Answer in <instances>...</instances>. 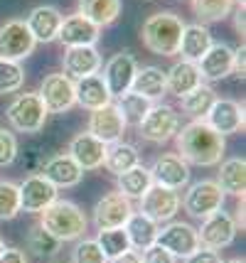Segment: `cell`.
<instances>
[{
    "label": "cell",
    "mask_w": 246,
    "mask_h": 263,
    "mask_svg": "<svg viewBox=\"0 0 246 263\" xmlns=\"http://www.w3.org/2000/svg\"><path fill=\"white\" fill-rule=\"evenodd\" d=\"M222 263H246L244 258H232V261H222Z\"/></svg>",
    "instance_id": "48"
},
{
    "label": "cell",
    "mask_w": 246,
    "mask_h": 263,
    "mask_svg": "<svg viewBox=\"0 0 246 263\" xmlns=\"http://www.w3.org/2000/svg\"><path fill=\"white\" fill-rule=\"evenodd\" d=\"M74 96H77V103L86 111H96L111 103V93L106 89L101 74H91L74 81Z\"/></svg>",
    "instance_id": "25"
},
{
    "label": "cell",
    "mask_w": 246,
    "mask_h": 263,
    "mask_svg": "<svg viewBox=\"0 0 246 263\" xmlns=\"http://www.w3.org/2000/svg\"><path fill=\"white\" fill-rule=\"evenodd\" d=\"M47 106L42 103L40 93L25 91L17 93L10 101L8 111H5V118L12 126V130L17 133H40L45 123H47Z\"/></svg>",
    "instance_id": "4"
},
{
    "label": "cell",
    "mask_w": 246,
    "mask_h": 263,
    "mask_svg": "<svg viewBox=\"0 0 246 263\" xmlns=\"http://www.w3.org/2000/svg\"><path fill=\"white\" fill-rule=\"evenodd\" d=\"M101 37V27H96L91 20H86L84 15L74 12L69 17L62 20L57 40L62 47H84V45H96Z\"/></svg>",
    "instance_id": "21"
},
{
    "label": "cell",
    "mask_w": 246,
    "mask_h": 263,
    "mask_svg": "<svg viewBox=\"0 0 246 263\" xmlns=\"http://www.w3.org/2000/svg\"><path fill=\"white\" fill-rule=\"evenodd\" d=\"M150 184H153L150 170L143 167V165H136V167L118 175V192L123 197H128V199H141L148 192Z\"/></svg>",
    "instance_id": "33"
},
{
    "label": "cell",
    "mask_w": 246,
    "mask_h": 263,
    "mask_svg": "<svg viewBox=\"0 0 246 263\" xmlns=\"http://www.w3.org/2000/svg\"><path fill=\"white\" fill-rule=\"evenodd\" d=\"M123 3L121 0H77V12L91 20L96 27H108L118 20Z\"/></svg>",
    "instance_id": "27"
},
{
    "label": "cell",
    "mask_w": 246,
    "mask_h": 263,
    "mask_svg": "<svg viewBox=\"0 0 246 263\" xmlns=\"http://www.w3.org/2000/svg\"><path fill=\"white\" fill-rule=\"evenodd\" d=\"M123 229L128 234L130 249H133V251H143V249H148V246L155 243V236H158L160 224H155L153 219H148L145 214H141V212H133Z\"/></svg>",
    "instance_id": "28"
},
{
    "label": "cell",
    "mask_w": 246,
    "mask_h": 263,
    "mask_svg": "<svg viewBox=\"0 0 246 263\" xmlns=\"http://www.w3.org/2000/svg\"><path fill=\"white\" fill-rule=\"evenodd\" d=\"M234 27H236V32H239V37H244V8H236V12H234Z\"/></svg>",
    "instance_id": "47"
},
{
    "label": "cell",
    "mask_w": 246,
    "mask_h": 263,
    "mask_svg": "<svg viewBox=\"0 0 246 263\" xmlns=\"http://www.w3.org/2000/svg\"><path fill=\"white\" fill-rule=\"evenodd\" d=\"M25 84V69L20 62L0 59V93H15Z\"/></svg>",
    "instance_id": "39"
},
{
    "label": "cell",
    "mask_w": 246,
    "mask_h": 263,
    "mask_svg": "<svg viewBox=\"0 0 246 263\" xmlns=\"http://www.w3.org/2000/svg\"><path fill=\"white\" fill-rule=\"evenodd\" d=\"M40 227L64 243V241L82 239L86 234L89 219L79 204H74L69 199H54L45 212H40Z\"/></svg>",
    "instance_id": "2"
},
{
    "label": "cell",
    "mask_w": 246,
    "mask_h": 263,
    "mask_svg": "<svg viewBox=\"0 0 246 263\" xmlns=\"http://www.w3.org/2000/svg\"><path fill=\"white\" fill-rule=\"evenodd\" d=\"M180 101H182V111H185L192 121H204L207 114H210L212 103L217 101V93H214V89H212L210 84L202 81L195 91H190L187 96H182Z\"/></svg>",
    "instance_id": "32"
},
{
    "label": "cell",
    "mask_w": 246,
    "mask_h": 263,
    "mask_svg": "<svg viewBox=\"0 0 246 263\" xmlns=\"http://www.w3.org/2000/svg\"><path fill=\"white\" fill-rule=\"evenodd\" d=\"M69 155L82 170H99L106 158V143H101L91 133H79L71 138Z\"/></svg>",
    "instance_id": "22"
},
{
    "label": "cell",
    "mask_w": 246,
    "mask_h": 263,
    "mask_svg": "<svg viewBox=\"0 0 246 263\" xmlns=\"http://www.w3.org/2000/svg\"><path fill=\"white\" fill-rule=\"evenodd\" d=\"M133 214V204L128 197L121 192H108L94 206V224L96 229H121L126 227L128 217Z\"/></svg>",
    "instance_id": "14"
},
{
    "label": "cell",
    "mask_w": 246,
    "mask_h": 263,
    "mask_svg": "<svg viewBox=\"0 0 246 263\" xmlns=\"http://www.w3.org/2000/svg\"><path fill=\"white\" fill-rule=\"evenodd\" d=\"M20 214V187L10 180H0V221H10Z\"/></svg>",
    "instance_id": "38"
},
{
    "label": "cell",
    "mask_w": 246,
    "mask_h": 263,
    "mask_svg": "<svg viewBox=\"0 0 246 263\" xmlns=\"http://www.w3.org/2000/svg\"><path fill=\"white\" fill-rule=\"evenodd\" d=\"M155 243L163 246L165 251H170L175 258H187L190 253L199 249L197 229L187 221H167L163 229H158Z\"/></svg>",
    "instance_id": "9"
},
{
    "label": "cell",
    "mask_w": 246,
    "mask_h": 263,
    "mask_svg": "<svg viewBox=\"0 0 246 263\" xmlns=\"http://www.w3.org/2000/svg\"><path fill=\"white\" fill-rule=\"evenodd\" d=\"M185 263H222V256H219V251H210V249L199 246L197 251L185 258Z\"/></svg>",
    "instance_id": "43"
},
{
    "label": "cell",
    "mask_w": 246,
    "mask_h": 263,
    "mask_svg": "<svg viewBox=\"0 0 246 263\" xmlns=\"http://www.w3.org/2000/svg\"><path fill=\"white\" fill-rule=\"evenodd\" d=\"M232 74H236L239 79H244V74H246V47H244V42L234 49V69H232Z\"/></svg>",
    "instance_id": "44"
},
{
    "label": "cell",
    "mask_w": 246,
    "mask_h": 263,
    "mask_svg": "<svg viewBox=\"0 0 246 263\" xmlns=\"http://www.w3.org/2000/svg\"><path fill=\"white\" fill-rule=\"evenodd\" d=\"M182 17L175 12H155L150 15L141 30V42L143 47L153 52V54H160V57H175L177 47H180V34H182Z\"/></svg>",
    "instance_id": "3"
},
{
    "label": "cell",
    "mask_w": 246,
    "mask_h": 263,
    "mask_svg": "<svg viewBox=\"0 0 246 263\" xmlns=\"http://www.w3.org/2000/svg\"><path fill=\"white\" fill-rule=\"evenodd\" d=\"M219 184L224 195H234V197H244L246 190V162L244 158H232V160H224L219 167V177L214 180Z\"/></svg>",
    "instance_id": "29"
},
{
    "label": "cell",
    "mask_w": 246,
    "mask_h": 263,
    "mask_svg": "<svg viewBox=\"0 0 246 263\" xmlns=\"http://www.w3.org/2000/svg\"><path fill=\"white\" fill-rule=\"evenodd\" d=\"M40 99L47 106L49 114H64L77 106V96H74V79H69L64 71H54L42 79L40 86Z\"/></svg>",
    "instance_id": "10"
},
{
    "label": "cell",
    "mask_w": 246,
    "mask_h": 263,
    "mask_svg": "<svg viewBox=\"0 0 246 263\" xmlns=\"http://www.w3.org/2000/svg\"><path fill=\"white\" fill-rule=\"evenodd\" d=\"M130 91L145 96L148 101H158L165 93V71L160 67H138Z\"/></svg>",
    "instance_id": "31"
},
{
    "label": "cell",
    "mask_w": 246,
    "mask_h": 263,
    "mask_svg": "<svg viewBox=\"0 0 246 263\" xmlns=\"http://www.w3.org/2000/svg\"><path fill=\"white\" fill-rule=\"evenodd\" d=\"M180 204L185 206V212L190 217L204 219L222 209L224 192L219 190V184L214 180H199V182H192L187 187V192L180 199Z\"/></svg>",
    "instance_id": "5"
},
{
    "label": "cell",
    "mask_w": 246,
    "mask_h": 263,
    "mask_svg": "<svg viewBox=\"0 0 246 263\" xmlns=\"http://www.w3.org/2000/svg\"><path fill=\"white\" fill-rule=\"evenodd\" d=\"M141 258H143V263H175V256L170 251H165L163 246H158V243L143 249Z\"/></svg>",
    "instance_id": "42"
},
{
    "label": "cell",
    "mask_w": 246,
    "mask_h": 263,
    "mask_svg": "<svg viewBox=\"0 0 246 263\" xmlns=\"http://www.w3.org/2000/svg\"><path fill=\"white\" fill-rule=\"evenodd\" d=\"M42 177H47L49 182L54 184V187H77V184L82 182L84 177V170L77 165V162L71 160L69 153H64V155H54V158H49L45 165H42V172H40Z\"/></svg>",
    "instance_id": "23"
},
{
    "label": "cell",
    "mask_w": 246,
    "mask_h": 263,
    "mask_svg": "<svg viewBox=\"0 0 246 263\" xmlns=\"http://www.w3.org/2000/svg\"><path fill=\"white\" fill-rule=\"evenodd\" d=\"M234 8H236L234 0H192V12L199 20V25L222 23L224 17L232 15Z\"/></svg>",
    "instance_id": "35"
},
{
    "label": "cell",
    "mask_w": 246,
    "mask_h": 263,
    "mask_svg": "<svg viewBox=\"0 0 246 263\" xmlns=\"http://www.w3.org/2000/svg\"><path fill=\"white\" fill-rule=\"evenodd\" d=\"M126 121H123V116L118 111L116 103H108L104 108H96L91 111L89 116V128H86V133H91L94 138H99L101 143L106 145H111V143H116L123 138L126 133Z\"/></svg>",
    "instance_id": "16"
},
{
    "label": "cell",
    "mask_w": 246,
    "mask_h": 263,
    "mask_svg": "<svg viewBox=\"0 0 246 263\" xmlns=\"http://www.w3.org/2000/svg\"><path fill=\"white\" fill-rule=\"evenodd\" d=\"M108 263H143V258H141V251L128 249L126 253H121V256H116V258H111Z\"/></svg>",
    "instance_id": "46"
},
{
    "label": "cell",
    "mask_w": 246,
    "mask_h": 263,
    "mask_svg": "<svg viewBox=\"0 0 246 263\" xmlns=\"http://www.w3.org/2000/svg\"><path fill=\"white\" fill-rule=\"evenodd\" d=\"M177 212H180V195H177V190L150 184L148 192L141 197V214L153 219L155 224L173 221Z\"/></svg>",
    "instance_id": "11"
},
{
    "label": "cell",
    "mask_w": 246,
    "mask_h": 263,
    "mask_svg": "<svg viewBox=\"0 0 246 263\" xmlns=\"http://www.w3.org/2000/svg\"><path fill=\"white\" fill-rule=\"evenodd\" d=\"M153 184H160L167 190H182L190 182V165L177 153H165L150 167Z\"/></svg>",
    "instance_id": "17"
},
{
    "label": "cell",
    "mask_w": 246,
    "mask_h": 263,
    "mask_svg": "<svg viewBox=\"0 0 246 263\" xmlns=\"http://www.w3.org/2000/svg\"><path fill=\"white\" fill-rule=\"evenodd\" d=\"M219 136H234L244 130V106L232 99H217L204 118Z\"/></svg>",
    "instance_id": "18"
},
{
    "label": "cell",
    "mask_w": 246,
    "mask_h": 263,
    "mask_svg": "<svg viewBox=\"0 0 246 263\" xmlns=\"http://www.w3.org/2000/svg\"><path fill=\"white\" fill-rule=\"evenodd\" d=\"M236 231L239 229L234 224V217L219 209V212H214V214L202 219V227L197 229L199 246L210 249V251H222V249L234 243Z\"/></svg>",
    "instance_id": "8"
},
{
    "label": "cell",
    "mask_w": 246,
    "mask_h": 263,
    "mask_svg": "<svg viewBox=\"0 0 246 263\" xmlns=\"http://www.w3.org/2000/svg\"><path fill=\"white\" fill-rule=\"evenodd\" d=\"M25 246H27V251H32L35 256H54L59 251V246H62V241L54 239L47 229H42L40 224H35L32 229L27 231V239H25Z\"/></svg>",
    "instance_id": "37"
},
{
    "label": "cell",
    "mask_w": 246,
    "mask_h": 263,
    "mask_svg": "<svg viewBox=\"0 0 246 263\" xmlns=\"http://www.w3.org/2000/svg\"><path fill=\"white\" fill-rule=\"evenodd\" d=\"M35 37L27 30L25 20H8L0 27V59L5 62H23L35 52Z\"/></svg>",
    "instance_id": "7"
},
{
    "label": "cell",
    "mask_w": 246,
    "mask_h": 263,
    "mask_svg": "<svg viewBox=\"0 0 246 263\" xmlns=\"http://www.w3.org/2000/svg\"><path fill=\"white\" fill-rule=\"evenodd\" d=\"M62 20H64V15L59 12V8H54V5H37V8H32V10L27 12L25 25L32 32L35 42L49 45V42L57 40Z\"/></svg>",
    "instance_id": "19"
},
{
    "label": "cell",
    "mask_w": 246,
    "mask_h": 263,
    "mask_svg": "<svg viewBox=\"0 0 246 263\" xmlns=\"http://www.w3.org/2000/svg\"><path fill=\"white\" fill-rule=\"evenodd\" d=\"M136 71H138V62H136V57L130 52H118V54H113V57L106 62L101 79H104L111 99H118V96H123L126 91H130V84L136 79Z\"/></svg>",
    "instance_id": "12"
},
{
    "label": "cell",
    "mask_w": 246,
    "mask_h": 263,
    "mask_svg": "<svg viewBox=\"0 0 246 263\" xmlns=\"http://www.w3.org/2000/svg\"><path fill=\"white\" fill-rule=\"evenodd\" d=\"M177 155L187 165L199 167H214L224 158V136H219L207 121H190L187 126L177 128L175 133Z\"/></svg>",
    "instance_id": "1"
},
{
    "label": "cell",
    "mask_w": 246,
    "mask_h": 263,
    "mask_svg": "<svg viewBox=\"0 0 246 263\" xmlns=\"http://www.w3.org/2000/svg\"><path fill=\"white\" fill-rule=\"evenodd\" d=\"M71 263H108V258L101 253L94 239H79L71 251Z\"/></svg>",
    "instance_id": "40"
},
{
    "label": "cell",
    "mask_w": 246,
    "mask_h": 263,
    "mask_svg": "<svg viewBox=\"0 0 246 263\" xmlns=\"http://www.w3.org/2000/svg\"><path fill=\"white\" fill-rule=\"evenodd\" d=\"M199 84H202V77H199V69L195 62L180 59L170 67V71H165V91H170L177 99L195 91Z\"/></svg>",
    "instance_id": "24"
},
{
    "label": "cell",
    "mask_w": 246,
    "mask_h": 263,
    "mask_svg": "<svg viewBox=\"0 0 246 263\" xmlns=\"http://www.w3.org/2000/svg\"><path fill=\"white\" fill-rule=\"evenodd\" d=\"M17 158V138L10 128H0V167L12 165Z\"/></svg>",
    "instance_id": "41"
},
{
    "label": "cell",
    "mask_w": 246,
    "mask_h": 263,
    "mask_svg": "<svg viewBox=\"0 0 246 263\" xmlns=\"http://www.w3.org/2000/svg\"><path fill=\"white\" fill-rule=\"evenodd\" d=\"M177 128H180L177 111L173 106H167V103H158V106H150V111L141 121L138 130H141L143 140L155 143V145H163L170 138H175Z\"/></svg>",
    "instance_id": "6"
},
{
    "label": "cell",
    "mask_w": 246,
    "mask_h": 263,
    "mask_svg": "<svg viewBox=\"0 0 246 263\" xmlns=\"http://www.w3.org/2000/svg\"><path fill=\"white\" fill-rule=\"evenodd\" d=\"M118 111L123 116V121H126V126H141V121L145 118V114L150 111L153 101H148L145 96L136 91H126L123 96H118Z\"/></svg>",
    "instance_id": "34"
},
{
    "label": "cell",
    "mask_w": 246,
    "mask_h": 263,
    "mask_svg": "<svg viewBox=\"0 0 246 263\" xmlns=\"http://www.w3.org/2000/svg\"><path fill=\"white\" fill-rule=\"evenodd\" d=\"M141 165V153L136 150V145L130 143H123V140H116L111 145H106V158H104V167L113 175H121V172L130 170Z\"/></svg>",
    "instance_id": "30"
},
{
    "label": "cell",
    "mask_w": 246,
    "mask_h": 263,
    "mask_svg": "<svg viewBox=\"0 0 246 263\" xmlns=\"http://www.w3.org/2000/svg\"><path fill=\"white\" fill-rule=\"evenodd\" d=\"M0 263H27L23 249H5L0 253Z\"/></svg>",
    "instance_id": "45"
},
{
    "label": "cell",
    "mask_w": 246,
    "mask_h": 263,
    "mask_svg": "<svg viewBox=\"0 0 246 263\" xmlns=\"http://www.w3.org/2000/svg\"><path fill=\"white\" fill-rule=\"evenodd\" d=\"M5 251V241H3V236H0V253Z\"/></svg>",
    "instance_id": "50"
},
{
    "label": "cell",
    "mask_w": 246,
    "mask_h": 263,
    "mask_svg": "<svg viewBox=\"0 0 246 263\" xmlns=\"http://www.w3.org/2000/svg\"><path fill=\"white\" fill-rule=\"evenodd\" d=\"M212 45H214L212 32L204 27V25H199V23L185 25V27H182V34H180L177 54H182V59H187V62H195V64H197Z\"/></svg>",
    "instance_id": "26"
},
{
    "label": "cell",
    "mask_w": 246,
    "mask_h": 263,
    "mask_svg": "<svg viewBox=\"0 0 246 263\" xmlns=\"http://www.w3.org/2000/svg\"><path fill=\"white\" fill-rule=\"evenodd\" d=\"M234 3H236V8H244V3H246V0H234Z\"/></svg>",
    "instance_id": "49"
},
{
    "label": "cell",
    "mask_w": 246,
    "mask_h": 263,
    "mask_svg": "<svg viewBox=\"0 0 246 263\" xmlns=\"http://www.w3.org/2000/svg\"><path fill=\"white\" fill-rule=\"evenodd\" d=\"M94 241L99 243L101 253H104L108 261L116 258V256H121V253H126L130 249L128 234H126L123 227H121V229H99V234H96Z\"/></svg>",
    "instance_id": "36"
},
{
    "label": "cell",
    "mask_w": 246,
    "mask_h": 263,
    "mask_svg": "<svg viewBox=\"0 0 246 263\" xmlns=\"http://www.w3.org/2000/svg\"><path fill=\"white\" fill-rule=\"evenodd\" d=\"M17 187H20V212L27 214H40L57 199V187L42 175L25 177L23 184Z\"/></svg>",
    "instance_id": "13"
},
{
    "label": "cell",
    "mask_w": 246,
    "mask_h": 263,
    "mask_svg": "<svg viewBox=\"0 0 246 263\" xmlns=\"http://www.w3.org/2000/svg\"><path fill=\"white\" fill-rule=\"evenodd\" d=\"M62 67H64V74H67L69 79H84V77L99 74L101 67H104V59L99 54L96 45L64 47Z\"/></svg>",
    "instance_id": "15"
},
{
    "label": "cell",
    "mask_w": 246,
    "mask_h": 263,
    "mask_svg": "<svg viewBox=\"0 0 246 263\" xmlns=\"http://www.w3.org/2000/svg\"><path fill=\"white\" fill-rule=\"evenodd\" d=\"M202 81H222L232 74L234 69V49L226 42H214L204 52V57L197 62Z\"/></svg>",
    "instance_id": "20"
}]
</instances>
